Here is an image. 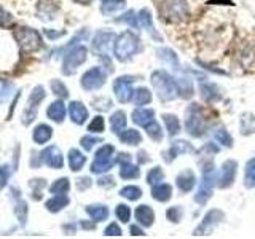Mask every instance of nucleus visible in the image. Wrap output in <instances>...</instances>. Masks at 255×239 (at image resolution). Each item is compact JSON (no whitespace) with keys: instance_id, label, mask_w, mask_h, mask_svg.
<instances>
[{"instance_id":"obj_36","label":"nucleus","mask_w":255,"mask_h":239,"mask_svg":"<svg viewBox=\"0 0 255 239\" xmlns=\"http://www.w3.org/2000/svg\"><path fill=\"white\" fill-rule=\"evenodd\" d=\"M177 83V91L180 93L182 98H191L193 96V86H191V82L188 78H179L175 80Z\"/></svg>"},{"instance_id":"obj_43","label":"nucleus","mask_w":255,"mask_h":239,"mask_svg":"<svg viewBox=\"0 0 255 239\" xmlns=\"http://www.w3.org/2000/svg\"><path fill=\"white\" fill-rule=\"evenodd\" d=\"M158 56L161 59H166L169 64H172V66L177 67L179 66V59H177V56H175L174 51L171 50H167V48H164V50H158Z\"/></svg>"},{"instance_id":"obj_5","label":"nucleus","mask_w":255,"mask_h":239,"mask_svg":"<svg viewBox=\"0 0 255 239\" xmlns=\"http://www.w3.org/2000/svg\"><path fill=\"white\" fill-rule=\"evenodd\" d=\"M214 180H215V171H214V163H207L203 169V179H201V185L196 193V203L199 204H206L209 201V198L212 196V187H214Z\"/></svg>"},{"instance_id":"obj_28","label":"nucleus","mask_w":255,"mask_h":239,"mask_svg":"<svg viewBox=\"0 0 255 239\" xmlns=\"http://www.w3.org/2000/svg\"><path fill=\"white\" fill-rule=\"evenodd\" d=\"M137 19L140 22V26L143 29H147L150 32V35H153L155 38H159L158 34H156V30H155V26H153V21H151V14L148 10H142L137 16Z\"/></svg>"},{"instance_id":"obj_42","label":"nucleus","mask_w":255,"mask_h":239,"mask_svg":"<svg viewBox=\"0 0 255 239\" xmlns=\"http://www.w3.org/2000/svg\"><path fill=\"white\" fill-rule=\"evenodd\" d=\"M51 90H53V93L56 96H59V98H67V96H69V90L66 88V85L61 82V80H53Z\"/></svg>"},{"instance_id":"obj_31","label":"nucleus","mask_w":255,"mask_h":239,"mask_svg":"<svg viewBox=\"0 0 255 239\" xmlns=\"http://www.w3.org/2000/svg\"><path fill=\"white\" fill-rule=\"evenodd\" d=\"M132 99H134V104L135 106H147V104L151 102V93L147 88H139V90H135L134 94H132Z\"/></svg>"},{"instance_id":"obj_58","label":"nucleus","mask_w":255,"mask_h":239,"mask_svg":"<svg viewBox=\"0 0 255 239\" xmlns=\"http://www.w3.org/2000/svg\"><path fill=\"white\" fill-rule=\"evenodd\" d=\"M109 183L112 185V179H101L99 180V185H109Z\"/></svg>"},{"instance_id":"obj_54","label":"nucleus","mask_w":255,"mask_h":239,"mask_svg":"<svg viewBox=\"0 0 255 239\" xmlns=\"http://www.w3.org/2000/svg\"><path fill=\"white\" fill-rule=\"evenodd\" d=\"M90 185H91V180L88 179V177H83L82 180H78V183H77L78 190H85V188H88Z\"/></svg>"},{"instance_id":"obj_51","label":"nucleus","mask_w":255,"mask_h":239,"mask_svg":"<svg viewBox=\"0 0 255 239\" xmlns=\"http://www.w3.org/2000/svg\"><path fill=\"white\" fill-rule=\"evenodd\" d=\"M104 235L106 236H120L122 235V228H120L117 223H110V225L104 230Z\"/></svg>"},{"instance_id":"obj_14","label":"nucleus","mask_w":255,"mask_h":239,"mask_svg":"<svg viewBox=\"0 0 255 239\" xmlns=\"http://www.w3.org/2000/svg\"><path fill=\"white\" fill-rule=\"evenodd\" d=\"M112 40H114V34L112 32H98L93 38V50L99 56L107 54Z\"/></svg>"},{"instance_id":"obj_6","label":"nucleus","mask_w":255,"mask_h":239,"mask_svg":"<svg viewBox=\"0 0 255 239\" xmlns=\"http://www.w3.org/2000/svg\"><path fill=\"white\" fill-rule=\"evenodd\" d=\"M114 151H115V148L112 145H102L98 151H96L94 161L91 164V172H94V174L107 172L110 167L114 166V159H112Z\"/></svg>"},{"instance_id":"obj_55","label":"nucleus","mask_w":255,"mask_h":239,"mask_svg":"<svg viewBox=\"0 0 255 239\" xmlns=\"http://www.w3.org/2000/svg\"><path fill=\"white\" fill-rule=\"evenodd\" d=\"M117 161H118L120 164L129 163V161H131V156L128 155V153H120V155H118V158H117Z\"/></svg>"},{"instance_id":"obj_13","label":"nucleus","mask_w":255,"mask_h":239,"mask_svg":"<svg viewBox=\"0 0 255 239\" xmlns=\"http://www.w3.org/2000/svg\"><path fill=\"white\" fill-rule=\"evenodd\" d=\"M164 11L166 16H169L172 19H182L188 13V5L185 0H167Z\"/></svg>"},{"instance_id":"obj_37","label":"nucleus","mask_w":255,"mask_h":239,"mask_svg":"<svg viewBox=\"0 0 255 239\" xmlns=\"http://www.w3.org/2000/svg\"><path fill=\"white\" fill-rule=\"evenodd\" d=\"M145 129H147V134H148V137H150V139H153V140H156V142H161V140H163L161 126H159V124L155 121V120L145 126Z\"/></svg>"},{"instance_id":"obj_7","label":"nucleus","mask_w":255,"mask_h":239,"mask_svg":"<svg viewBox=\"0 0 255 239\" xmlns=\"http://www.w3.org/2000/svg\"><path fill=\"white\" fill-rule=\"evenodd\" d=\"M86 48L85 46H75L67 53V56L64 58V66H62V72L66 75H72L74 72L82 66V64L86 61Z\"/></svg>"},{"instance_id":"obj_25","label":"nucleus","mask_w":255,"mask_h":239,"mask_svg":"<svg viewBox=\"0 0 255 239\" xmlns=\"http://www.w3.org/2000/svg\"><path fill=\"white\" fill-rule=\"evenodd\" d=\"M86 212L88 215L94 220V222H102L109 217V209L106 206L102 204H93V206H88L86 207Z\"/></svg>"},{"instance_id":"obj_16","label":"nucleus","mask_w":255,"mask_h":239,"mask_svg":"<svg viewBox=\"0 0 255 239\" xmlns=\"http://www.w3.org/2000/svg\"><path fill=\"white\" fill-rule=\"evenodd\" d=\"M69 115L75 124H83L88 118V110L82 102L74 101V102H70V106H69Z\"/></svg>"},{"instance_id":"obj_53","label":"nucleus","mask_w":255,"mask_h":239,"mask_svg":"<svg viewBox=\"0 0 255 239\" xmlns=\"http://www.w3.org/2000/svg\"><path fill=\"white\" fill-rule=\"evenodd\" d=\"M10 21H11V16L0 6V27H5L6 24H10Z\"/></svg>"},{"instance_id":"obj_57","label":"nucleus","mask_w":255,"mask_h":239,"mask_svg":"<svg viewBox=\"0 0 255 239\" xmlns=\"http://www.w3.org/2000/svg\"><path fill=\"white\" fill-rule=\"evenodd\" d=\"M131 235H134V236H142V235H143V230H140L139 227L132 225V227H131Z\"/></svg>"},{"instance_id":"obj_10","label":"nucleus","mask_w":255,"mask_h":239,"mask_svg":"<svg viewBox=\"0 0 255 239\" xmlns=\"http://www.w3.org/2000/svg\"><path fill=\"white\" fill-rule=\"evenodd\" d=\"M223 220V212L219 211V209H214V211H209L206 214V217L203 219L201 225H199L195 231V235H207L211 233V231L219 225V223Z\"/></svg>"},{"instance_id":"obj_52","label":"nucleus","mask_w":255,"mask_h":239,"mask_svg":"<svg viewBox=\"0 0 255 239\" xmlns=\"http://www.w3.org/2000/svg\"><path fill=\"white\" fill-rule=\"evenodd\" d=\"M8 177H10V167L2 166V167H0V188H3L6 185Z\"/></svg>"},{"instance_id":"obj_47","label":"nucleus","mask_w":255,"mask_h":239,"mask_svg":"<svg viewBox=\"0 0 255 239\" xmlns=\"http://www.w3.org/2000/svg\"><path fill=\"white\" fill-rule=\"evenodd\" d=\"M13 91V85L6 82H0V102H5Z\"/></svg>"},{"instance_id":"obj_45","label":"nucleus","mask_w":255,"mask_h":239,"mask_svg":"<svg viewBox=\"0 0 255 239\" xmlns=\"http://www.w3.org/2000/svg\"><path fill=\"white\" fill-rule=\"evenodd\" d=\"M215 139H217L222 143V145H225L228 148L233 145V139H231V135L225 129H217V131H215Z\"/></svg>"},{"instance_id":"obj_41","label":"nucleus","mask_w":255,"mask_h":239,"mask_svg":"<svg viewBox=\"0 0 255 239\" xmlns=\"http://www.w3.org/2000/svg\"><path fill=\"white\" fill-rule=\"evenodd\" d=\"M164 179V174L161 171V167H153V169H150V172L147 174V182L150 185H156Z\"/></svg>"},{"instance_id":"obj_3","label":"nucleus","mask_w":255,"mask_h":239,"mask_svg":"<svg viewBox=\"0 0 255 239\" xmlns=\"http://www.w3.org/2000/svg\"><path fill=\"white\" fill-rule=\"evenodd\" d=\"M14 37L18 40L22 53H34L42 46V37L35 29L19 27L14 30Z\"/></svg>"},{"instance_id":"obj_40","label":"nucleus","mask_w":255,"mask_h":239,"mask_svg":"<svg viewBox=\"0 0 255 239\" xmlns=\"http://www.w3.org/2000/svg\"><path fill=\"white\" fill-rule=\"evenodd\" d=\"M115 215H117V219L120 222H123V223H128L131 219V209H129V206H126V204H118L117 206V209H115Z\"/></svg>"},{"instance_id":"obj_8","label":"nucleus","mask_w":255,"mask_h":239,"mask_svg":"<svg viewBox=\"0 0 255 239\" xmlns=\"http://www.w3.org/2000/svg\"><path fill=\"white\" fill-rule=\"evenodd\" d=\"M106 83V72L101 67H93L90 70H86L82 77V86L86 91H94Z\"/></svg>"},{"instance_id":"obj_12","label":"nucleus","mask_w":255,"mask_h":239,"mask_svg":"<svg viewBox=\"0 0 255 239\" xmlns=\"http://www.w3.org/2000/svg\"><path fill=\"white\" fill-rule=\"evenodd\" d=\"M236 169H238V163L233 159H228V161L223 163L222 166V174L219 177V187L220 188H228L233 185L235 177H236Z\"/></svg>"},{"instance_id":"obj_48","label":"nucleus","mask_w":255,"mask_h":239,"mask_svg":"<svg viewBox=\"0 0 255 239\" xmlns=\"http://www.w3.org/2000/svg\"><path fill=\"white\" fill-rule=\"evenodd\" d=\"M14 214L18 215L19 217V220H21V223H24L26 222V215H27V204L24 203V201H21L18 206H16V209H14Z\"/></svg>"},{"instance_id":"obj_11","label":"nucleus","mask_w":255,"mask_h":239,"mask_svg":"<svg viewBox=\"0 0 255 239\" xmlns=\"http://www.w3.org/2000/svg\"><path fill=\"white\" fill-rule=\"evenodd\" d=\"M40 159H42L46 166L53 167V169H61V167L64 166V158H62L61 150L54 145L45 148L43 153L40 155Z\"/></svg>"},{"instance_id":"obj_26","label":"nucleus","mask_w":255,"mask_h":239,"mask_svg":"<svg viewBox=\"0 0 255 239\" xmlns=\"http://www.w3.org/2000/svg\"><path fill=\"white\" fill-rule=\"evenodd\" d=\"M195 148L191 145L190 142H185V140H177L174 142L171 148H169V155L171 158H177L179 155H183V153H191Z\"/></svg>"},{"instance_id":"obj_2","label":"nucleus","mask_w":255,"mask_h":239,"mask_svg":"<svg viewBox=\"0 0 255 239\" xmlns=\"http://www.w3.org/2000/svg\"><path fill=\"white\" fill-rule=\"evenodd\" d=\"M151 85L161 101H172L179 93L175 80L166 70H155L151 74Z\"/></svg>"},{"instance_id":"obj_38","label":"nucleus","mask_w":255,"mask_h":239,"mask_svg":"<svg viewBox=\"0 0 255 239\" xmlns=\"http://www.w3.org/2000/svg\"><path fill=\"white\" fill-rule=\"evenodd\" d=\"M217 91V88H215L214 85H211V83H204V85H201V96H203V99H206V101H217L219 98H220V94L219 93H215Z\"/></svg>"},{"instance_id":"obj_17","label":"nucleus","mask_w":255,"mask_h":239,"mask_svg":"<svg viewBox=\"0 0 255 239\" xmlns=\"http://www.w3.org/2000/svg\"><path fill=\"white\" fill-rule=\"evenodd\" d=\"M135 219H137V222L140 223V225L151 227V225H153V222H155V212H153V209H151L150 206L142 204V206L137 207V209H135Z\"/></svg>"},{"instance_id":"obj_35","label":"nucleus","mask_w":255,"mask_h":239,"mask_svg":"<svg viewBox=\"0 0 255 239\" xmlns=\"http://www.w3.org/2000/svg\"><path fill=\"white\" fill-rule=\"evenodd\" d=\"M120 195L126 199H129V201H137V199L142 196V190L135 185H128L120 190Z\"/></svg>"},{"instance_id":"obj_29","label":"nucleus","mask_w":255,"mask_h":239,"mask_svg":"<svg viewBox=\"0 0 255 239\" xmlns=\"http://www.w3.org/2000/svg\"><path fill=\"white\" fill-rule=\"evenodd\" d=\"M139 175H140V169L137 166L131 164V161L122 164V169H120V177H122V179L131 180V179H137Z\"/></svg>"},{"instance_id":"obj_56","label":"nucleus","mask_w":255,"mask_h":239,"mask_svg":"<svg viewBox=\"0 0 255 239\" xmlns=\"http://www.w3.org/2000/svg\"><path fill=\"white\" fill-rule=\"evenodd\" d=\"M45 34L50 38H59L61 35H64V32H51V30H45Z\"/></svg>"},{"instance_id":"obj_33","label":"nucleus","mask_w":255,"mask_h":239,"mask_svg":"<svg viewBox=\"0 0 255 239\" xmlns=\"http://www.w3.org/2000/svg\"><path fill=\"white\" fill-rule=\"evenodd\" d=\"M163 120H164V124L167 127V132H169V135H175V134L180 132V123H179V120L175 115L164 114Z\"/></svg>"},{"instance_id":"obj_23","label":"nucleus","mask_w":255,"mask_h":239,"mask_svg":"<svg viewBox=\"0 0 255 239\" xmlns=\"http://www.w3.org/2000/svg\"><path fill=\"white\" fill-rule=\"evenodd\" d=\"M126 126V115L123 110H117L110 117V127L115 134H120Z\"/></svg>"},{"instance_id":"obj_44","label":"nucleus","mask_w":255,"mask_h":239,"mask_svg":"<svg viewBox=\"0 0 255 239\" xmlns=\"http://www.w3.org/2000/svg\"><path fill=\"white\" fill-rule=\"evenodd\" d=\"M104 126H106V123H104V118L101 115L94 117L93 121L90 123V126H88V131L90 132H96V134H101L104 131Z\"/></svg>"},{"instance_id":"obj_22","label":"nucleus","mask_w":255,"mask_h":239,"mask_svg":"<svg viewBox=\"0 0 255 239\" xmlns=\"http://www.w3.org/2000/svg\"><path fill=\"white\" fill-rule=\"evenodd\" d=\"M67 204H69V196H66V193H64V195H54L51 199H48V201H46V209L50 212H59Z\"/></svg>"},{"instance_id":"obj_1","label":"nucleus","mask_w":255,"mask_h":239,"mask_svg":"<svg viewBox=\"0 0 255 239\" xmlns=\"http://www.w3.org/2000/svg\"><path fill=\"white\" fill-rule=\"evenodd\" d=\"M140 40L139 37L131 30H125L123 34H120L115 40L114 46V54L118 61H128L139 51Z\"/></svg>"},{"instance_id":"obj_49","label":"nucleus","mask_w":255,"mask_h":239,"mask_svg":"<svg viewBox=\"0 0 255 239\" xmlns=\"http://www.w3.org/2000/svg\"><path fill=\"white\" fill-rule=\"evenodd\" d=\"M82 147L85 150H93V147L96 145V143H99V139L96 137H91V135H85V137H82Z\"/></svg>"},{"instance_id":"obj_15","label":"nucleus","mask_w":255,"mask_h":239,"mask_svg":"<svg viewBox=\"0 0 255 239\" xmlns=\"http://www.w3.org/2000/svg\"><path fill=\"white\" fill-rule=\"evenodd\" d=\"M175 183H177L179 190L182 191V193H188V191H191V188L195 187L196 183V177H195V172L193 171H182L177 179H175Z\"/></svg>"},{"instance_id":"obj_19","label":"nucleus","mask_w":255,"mask_h":239,"mask_svg":"<svg viewBox=\"0 0 255 239\" xmlns=\"http://www.w3.org/2000/svg\"><path fill=\"white\" fill-rule=\"evenodd\" d=\"M155 120V110L153 109H137L132 112V121L139 126L145 127L148 123Z\"/></svg>"},{"instance_id":"obj_32","label":"nucleus","mask_w":255,"mask_h":239,"mask_svg":"<svg viewBox=\"0 0 255 239\" xmlns=\"http://www.w3.org/2000/svg\"><path fill=\"white\" fill-rule=\"evenodd\" d=\"M126 5V0H104L102 3V13L104 14H112L120 10H123Z\"/></svg>"},{"instance_id":"obj_20","label":"nucleus","mask_w":255,"mask_h":239,"mask_svg":"<svg viewBox=\"0 0 255 239\" xmlns=\"http://www.w3.org/2000/svg\"><path fill=\"white\" fill-rule=\"evenodd\" d=\"M151 196H153L156 201L159 203H166L169 201L171 196H172V187L169 185V183H156V185H153V190H151Z\"/></svg>"},{"instance_id":"obj_9","label":"nucleus","mask_w":255,"mask_h":239,"mask_svg":"<svg viewBox=\"0 0 255 239\" xmlns=\"http://www.w3.org/2000/svg\"><path fill=\"white\" fill-rule=\"evenodd\" d=\"M132 83H134V78L132 77H120L115 80L114 83V93L117 96V99L120 102H128L131 101L132 98Z\"/></svg>"},{"instance_id":"obj_21","label":"nucleus","mask_w":255,"mask_h":239,"mask_svg":"<svg viewBox=\"0 0 255 239\" xmlns=\"http://www.w3.org/2000/svg\"><path fill=\"white\" fill-rule=\"evenodd\" d=\"M85 163H86V156L83 153H80V150L72 148L69 151V167L74 172L82 169V167L85 166Z\"/></svg>"},{"instance_id":"obj_30","label":"nucleus","mask_w":255,"mask_h":239,"mask_svg":"<svg viewBox=\"0 0 255 239\" xmlns=\"http://www.w3.org/2000/svg\"><path fill=\"white\" fill-rule=\"evenodd\" d=\"M244 185L247 188H254L255 187V158L249 159L246 164V171H244Z\"/></svg>"},{"instance_id":"obj_27","label":"nucleus","mask_w":255,"mask_h":239,"mask_svg":"<svg viewBox=\"0 0 255 239\" xmlns=\"http://www.w3.org/2000/svg\"><path fill=\"white\" fill-rule=\"evenodd\" d=\"M120 135V140H122L123 143H126V145H139V143L142 142V135L139 131L135 129H126V131H122L118 134Z\"/></svg>"},{"instance_id":"obj_24","label":"nucleus","mask_w":255,"mask_h":239,"mask_svg":"<svg viewBox=\"0 0 255 239\" xmlns=\"http://www.w3.org/2000/svg\"><path fill=\"white\" fill-rule=\"evenodd\" d=\"M53 137V129L48 124H38L34 129V140L42 145V143H46Z\"/></svg>"},{"instance_id":"obj_50","label":"nucleus","mask_w":255,"mask_h":239,"mask_svg":"<svg viewBox=\"0 0 255 239\" xmlns=\"http://www.w3.org/2000/svg\"><path fill=\"white\" fill-rule=\"evenodd\" d=\"M118 21H122V22H128V24H131L132 27H137V16H135L134 11H129V13H126L123 18H120Z\"/></svg>"},{"instance_id":"obj_39","label":"nucleus","mask_w":255,"mask_h":239,"mask_svg":"<svg viewBox=\"0 0 255 239\" xmlns=\"http://www.w3.org/2000/svg\"><path fill=\"white\" fill-rule=\"evenodd\" d=\"M70 188V183H69V179H59V180H56L53 185H51V193L53 195H64V193H67Z\"/></svg>"},{"instance_id":"obj_59","label":"nucleus","mask_w":255,"mask_h":239,"mask_svg":"<svg viewBox=\"0 0 255 239\" xmlns=\"http://www.w3.org/2000/svg\"><path fill=\"white\" fill-rule=\"evenodd\" d=\"M75 3H82V5H90L93 0H74Z\"/></svg>"},{"instance_id":"obj_4","label":"nucleus","mask_w":255,"mask_h":239,"mask_svg":"<svg viewBox=\"0 0 255 239\" xmlns=\"http://www.w3.org/2000/svg\"><path fill=\"white\" fill-rule=\"evenodd\" d=\"M185 127L190 135L193 137H201L206 129V121L203 117V112L199 109L198 104H191L188 112H187V120H185Z\"/></svg>"},{"instance_id":"obj_34","label":"nucleus","mask_w":255,"mask_h":239,"mask_svg":"<svg viewBox=\"0 0 255 239\" xmlns=\"http://www.w3.org/2000/svg\"><path fill=\"white\" fill-rule=\"evenodd\" d=\"M45 96H46V93H45L43 88H42V86H35V88H34V91H32L30 96H29L27 106L37 109V107H38V104H42V101L45 99Z\"/></svg>"},{"instance_id":"obj_18","label":"nucleus","mask_w":255,"mask_h":239,"mask_svg":"<svg viewBox=\"0 0 255 239\" xmlns=\"http://www.w3.org/2000/svg\"><path fill=\"white\" fill-rule=\"evenodd\" d=\"M66 106H64L62 101H54L50 104V107H48L46 110V115L50 117V120H53V121L56 123H62L64 118H66Z\"/></svg>"},{"instance_id":"obj_46","label":"nucleus","mask_w":255,"mask_h":239,"mask_svg":"<svg viewBox=\"0 0 255 239\" xmlns=\"http://www.w3.org/2000/svg\"><path fill=\"white\" fill-rule=\"evenodd\" d=\"M166 215H167V219H169L171 222H179L182 219V215H183V211H182L180 206H174V207H169V209H167Z\"/></svg>"}]
</instances>
